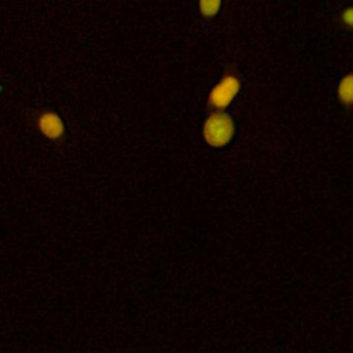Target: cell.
<instances>
[{
  "label": "cell",
  "instance_id": "1",
  "mask_svg": "<svg viewBox=\"0 0 353 353\" xmlns=\"http://www.w3.org/2000/svg\"><path fill=\"white\" fill-rule=\"evenodd\" d=\"M234 134L233 119L225 112H214L208 116L203 127V135L210 146L221 148L230 142Z\"/></svg>",
  "mask_w": 353,
  "mask_h": 353
},
{
  "label": "cell",
  "instance_id": "2",
  "mask_svg": "<svg viewBox=\"0 0 353 353\" xmlns=\"http://www.w3.org/2000/svg\"><path fill=\"white\" fill-rule=\"evenodd\" d=\"M240 91V80L234 74H225L211 90L208 95V105L214 109L222 110L228 108Z\"/></svg>",
  "mask_w": 353,
  "mask_h": 353
},
{
  "label": "cell",
  "instance_id": "6",
  "mask_svg": "<svg viewBox=\"0 0 353 353\" xmlns=\"http://www.w3.org/2000/svg\"><path fill=\"white\" fill-rule=\"evenodd\" d=\"M339 22H341V25H342L345 29L353 32V6L345 7V8L341 11V14H339Z\"/></svg>",
  "mask_w": 353,
  "mask_h": 353
},
{
  "label": "cell",
  "instance_id": "3",
  "mask_svg": "<svg viewBox=\"0 0 353 353\" xmlns=\"http://www.w3.org/2000/svg\"><path fill=\"white\" fill-rule=\"evenodd\" d=\"M37 124H39V128H40L41 134L46 135L50 139H58V138H61L63 135V131H65L63 121L54 112H43V113H40Z\"/></svg>",
  "mask_w": 353,
  "mask_h": 353
},
{
  "label": "cell",
  "instance_id": "5",
  "mask_svg": "<svg viewBox=\"0 0 353 353\" xmlns=\"http://www.w3.org/2000/svg\"><path fill=\"white\" fill-rule=\"evenodd\" d=\"M222 0H199V8L203 17L212 18L218 14Z\"/></svg>",
  "mask_w": 353,
  "mask_h": 353
},
{
  "label": "cell",
  "instance_id": "4",
  "mask_svg": "<svg viewBox=\"0 0 353 353\" xmlns=\"http://www.w3.org/2000/svg\"><path fill=\"white\" fill-rule=\"evenodd\" d=\"M336 98L346 110L353 109V72H347L339 79L336 85Z\"/></svg>",
  "mask_w": 353,
  "mask_h": 353
}]
</instances>
